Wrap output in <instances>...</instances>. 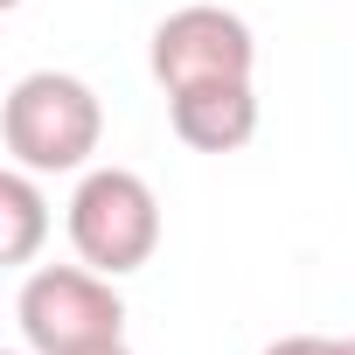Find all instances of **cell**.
Listing matches in <instances>:
<instances>
[{
  "label": "cell",
  "instance_id": "1",
  "mask_svg": "<svg viewBox=\"0 0 355 355\" xmlns=\"http://www.w3.org/2000/svg\"><path fill=\"white\" fill-rule=\"evenodd\" d=\"M0 139H8V167L84 174L105 139V105L70 70H28V77H15L8 105H0Z\"/></svg>",
  "mask_w": 355,
  "mask_h": 355
},
{
  "label": "cell",
  "instance_id": "2",
  "mask_svg": "<svg viewBox=\"0 0 355 355\" xmlns=\"http://www.w3.org/2000/svg\"><path fill=\"white\" fill-rule=\"evenodd\" d=\"M15 327L28 355H84L105 341H125V300L119 279L77 265H35L15 293Z\"/></svg>",
  "mask_w": 355,
  "mask_h": 355
},
{
  "label": "cell",
  "instance_id": "3",
  "mask_svg": "<svg viewBox=\"0 0 355 355\" xmlns=\"http://www.w3.org/2000/svg\"><path fill=\"white\" fill-rule=\"evenodd\" d=\"M63 230H70V251L91 272L125 279V272H139L160 251V196L132 167H84Z\"/></svg>",
  "mask_w": 355,
  "mask_h": 355
},
{
  "label": "cell",
  "instance_id": "4",
  "mask_svg": "<svg viewBox=\"0 0 355 355\" xmlns=\"http://www.w3.org/2000/svg\"><path fill=\"white\" fill-rule=\"evenodd\" d=\"M146 70L153 84L174 98L189 84H230V77H251L258 70V35L237 8H216V0H189L174 8L153 42H146Z\"/></svg>",
  "mask_w": 355,
  "mask_h": 355
},
{
  "label": "cell",
  "instance_id": "5",
  "mask_svg": "<svg viewBox=\"0 0 355 355\" xmlns=\"http://www.w3.org/2000/svg\"><path fill=\"white\" fill-rule=\"evenodd\" d=\"M167 125L196 153H237L258 139V84L230 77V84H189L167 98Z\"/></svg>",
  "mask_w": 355,
  "mask_h": 355
},
{
  "label": "cell",
  "instance_id": "6",
  "mask_svg": "<svg viewBox=\"0 0 355 355\" xmlns=\"http://www.w3.org/2000/svg\"><path fill=\"white\" fill-rule=\"evenodd\" d=\"M49 196H42V174H28V167H8L0 174V265H35V251H42V237H49Z\"/></svg>",
  "mask_w": 355,
  "mask_h": 355
},
{
  "label": "cell",
  "instance_id": "7",
  "mask_svg": "<svg viewBox=\"0 0 355 355\" xmlns=\"http://www.w3.org/2000/svg\"><path fill=\"white\" fill-rule=\"evenodd\" d=\"M258 355H334V341H327V334H279V341H265Z\"/></svg>",
  "mask_w": 355,
  "mask_h": 355
},
{
  "label": "cell",
  "instance_id": "8",
  "mask_svg": "<svg viewBox=\"0 0 355 355\" xmlns=\"http://www.w3.org/2000/svg\"><path fill=\"white\" fill-rule=\"evenodd\" d=\"M84 355H132L125 341H105V348H84Z\"/></svg>",
  "mask_w": 355,
  "mask_h": 355
},
{
  "label": "cell",
  "instance_id": "9",
  "mask_svg": "<svg viewBox=\"0 0 355 355\" xmlns=\"http://www.w3.org/2000/svg\"><path fill=\"white\" fill-rule=\"evenodd\" d=\"M334 355H355V334H341V341H334Z\"/></svg>",
  "mask_w": 355,
  "mask_h": 355
},
{
  "label": "cell",
  "instance_id": "10",
  "mask_svg": "<svg viewBox=\"0 0 355 355\" xmlns=\"http://www.w3.org/2000/svg\"><path fill=\"white\" fill-rule=\"evenodd\" d=\"M0 8H21V0H0Z\"/></svg>",
  "mask_w": 355,
  "mask_h": 355
},
{
  "label": "cell",
  "instance_id": "11",
  "mask_svg": "<svg viewBox=\"0 0 355 355\" xmlns=\"http://www.w3.org/2000/svg\"><path fill=\"white\" fill-rule=\"evenodd\" d=\"M15 355H28V348H15Z\"/></svg>",
  "mask_w": 355,
  "mask_h": 355
}]
</instances>
